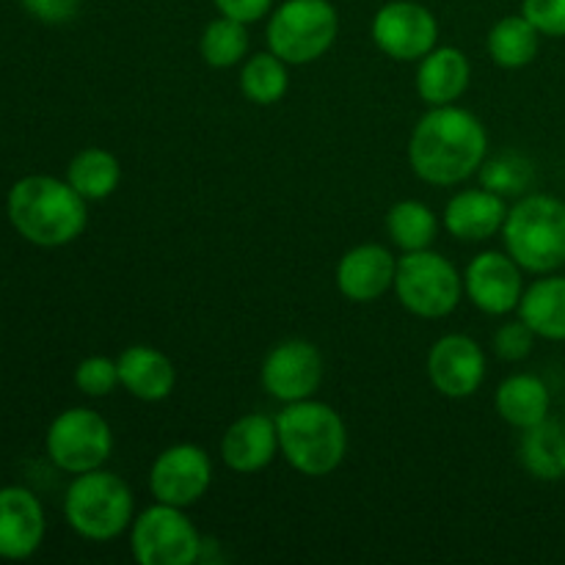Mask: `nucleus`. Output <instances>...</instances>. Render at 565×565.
I'll return each mask as SVG.
<instances>
[{"instance_id":"f8f14e48","label":"nucleus","mask_w":565,"mask_h":565,"mask_svg":"<svg viewBox=\"0 0 565 565\" xmlns=\"http://www.w3.org/2000/svg\"><path fill=\"white\" fill-rule=\"evenodd\" d=\"M263 390L281 403L315 397L323 384V353L307 340H285L274 345L259 370Z\"/></svg>"},{"instance_id":"2f4dec72","label":"nucleus","mask_w":565,"mask_h":565,"mask_svg":"<svg viewBox=\"0 0 565 565\" xmlns=\"http://www.w3.org/2000/svg\"><path fill=\"white\" fill-rule=\"evenodd\" d=\"M522 14L541 31V36L565 39V0H522Z\"/></svg>"},{"instance_id":"39448f33","label":"nucleus","mask_w":565,"mask_h":565,"mask_svg":"<svg viewBox=\"0 0 565 565\" xmlns=\"http://www.w3.org/2000/svg\"><path fill=\"white\" fill-rule=\"evenodd\" d=\"M136 500L125 480L103 467L75 475L64 494V519L81 539L114 541L130 530Z\"/></svg>"},{"instance_id":"1a4fd4ad","label":"nucleus","mask_w":565,"mask_h":565,"mask_svg":"<svg viewBox=\"0 0 565 565\" xmlns=\"http://www.w3.org/2000/svg\"><path fill=\"white\" fill-rule=\"evenodd\" d=\"M44 450L61 472H92L103 467L114 452V430L108 419L92 408H66L50 423Z\"/></svg>"},{"instance_id":"2eb2a0df","label":"nucleus","mask_w":565,"mask_h":565,"mask_svg":"<svg viewBox=\"0 0 565 565\" xmlns=\"http://www.w3.org/2000/svg\"><path fill=\"white\" fill-rule=\"evenodd\" d=\"M44 508L25 486L0 489V557L28 561L44 541Z\"/></svg>"},{"instance_id":"20e7f679","label":"nucleus","mask_w":565,"mask_h":565,"mask_svg":"<svg viewBox=\"0 0 565 565\" xmlns=\"http://www.w3.org/2000/svg\"><path fill=\"white\" fill-rule=\"evenodd\" d=\"M500 235L522 270L555 274L565 265V202L550 193H527L508 210Z\"/></svg>"},{"instance_id":"aec40b11","label":"nucleus","mask_w":565,"mask_h":565,"mask_svg":"<svg viewBox=\"0 0 565 565\" xmlns=\"http://www.w3.org/2000/svg\"><path fill=\"white\" fill-rule=\"evenodd\" d=\"M472 77L469 58L458 47H434L417 66V86L419 99L430 108L439 105H452L463 97Z\"/></svg>"},{"instance_id":"9d476101","label":"nucleus","mask_w":565,"mask_h":565,"mask_svg":"<svg viewBox=\"0 0 565 565\" xmlns=\"http://www.w3.org/2000/svg\"><path fill=\"white\" fill-rule=\"evenodd\" d=\"M375 47L395 61H419L439 42V22L417 0H390L373 17Z\"/></svg>"},{"instance_id":"4be33fe9","label":"nucleus","mask_w":565,"mask_h":565,"mask_svg":"<svg viewBox=\"0 0 565 565\" xmlns=\"http://www.w3.org/2000/svg\"><path fill=\"white\" fill-rule=\"evenodd\" d=\"M516 312L535 331V337L565 342V276L544 274V279L524 287Z\"/></svg>"},{"instance_id":"72a5a7b5","label":"nucleus","mask_w":565,"mask_h":565,"mask_svg":"<svg viewBox=\"0 0 565 565\" xmlns=\"http://www.w3.org/2000/svg\"><path fill=\"white\" fill-rule=\"evenodd\" d=\"M213 6L218 9V14L232 17L243 25H252V22H259L265 14H270L274 0H213Z\"/></svg>"},{"instance_id":"7ed1b4c3","label":"nucleus","mask_w":565,"mask_h":565,"mask_svg":"<svg viewBox=\"0 0 565 565\" xmlns=\"http://www.w3.org/2000/svg\"><path fill=\"white\" fill-rule=\"evenodd\" d=\"M279 452L296 472L307 478H326L342 463L348 452V430L340 414L315 397L285 403L276 414Z\"/></svg>"},{"instance_id":"9b49d317","label":"nucleus","mask_w":565,"mask_h":565,"mask_svg":"<svg viewBox=\"0 0 565 565\" xmlns=\"http://www.w3.org/2000/svg\"><path fill=\"white\" fill-rule=\"evenodd\" d=\"M213 483V461L196 445H171L160 452L149 469V491L158 502L191 508L207 494Z\"/></svg>"},{"instance_id":"ddd939ff","label":"nucleus","mask_w":565,"mask_h":565,"mask_svg":"<svg viewBox=\"0 0 565 565\" xmlns=\"http://www.w3.org/2000/svg\"><path fill=\"white\" fill-rule=\"evenodd\" d=\"M463 292L486 315L513 312L524 296L522 265L508 252H483L463 270Z\"/></svg>"},{"instance_id":"f257e3e1","label":"nucleus","mask_w":565,"mask_h":565,"mask_svg":"<svg viewBox=\"0 0 565 565\" xmlns=\"http://www.w3.org/2000/svg\"><path fill=\"white\" fill-rule=\"evenodd\" d=\"M486 152L483 121L458 105L430 108L408 138V166L428 185H458L483 166Z\"/></svg>"},{"instance_id":"cd10ccee","label":"nucleus","mask_w":565,"mask_h":565,"mask_svg":"<svg viewBox=\"0 0 565 565\" xmlns=\"http://www.w3.org/2000/svg\"><path fill=\"white\" fill-rule=\"evenodd\" d=\"M199 53H202L204 64L213 70H232L241 64L248 53V31L243 22L232 20V17H215L207 22L199 39Z\"/></svg>"},{"instance_id":"0eeeda50","label":"nucleus","mask_w":565,"mask_h":565,"mask_svg":"<svg viewBox=\"0 0 565 565\" xmlns=\"http://www.w3.org/2000/svg\"><path fill=\"white\" fill-rule=\"evenodd\" d=\"M395 296L417 318H447L461 303L463 276L450 259L430 248L406 252L397 259Z\"/></svg>"},{"instance_id":"7c9ffc66","label":"nucleus","mask_w":565,"mask_h":565,"mask_svg":"<svg viewBox=\"0 0 565 565\" xmlns=\"http://www.w3.org/2000/svg\"><path fill=\"white\" fill-rule=\"evenodd\" d=\"M535 331L522 318L513 323H502L494 334V353L502 362H522L533 353Z\"/></svg>"},{"instance_id":"f03ea898","label":"nucleus","mask_w":565,"mask_h":565,"mask_svg":"<svg viewBox=\"0 0 565 565\" xmlns=\"http://www.w3.org/2000/svg\"><path fill=\"white\" fill-rule=\"evenodd\" d=\"M6 213L17 235L39 248L66 246L88 224L86 199L70 182L50 174L17 180L6 199Z\"/></svg>"},{"instance_id":"b1692460","label":"nucleus","mask_w":565,"mask_h":565,"mask_svg":"<svg viewBox=\"0 0 565 565\" xmlns=\"http://www.w3.org/2000/svg\"><path fill=\"white\" fill-rule=\"evenodd\" d=\"M541 47V31L524 14L502 17L489 31V55L502 70L533 64Z\"/></svg>"},{"instance_id":"5701e85b","label":"nucleus","mask_w":565,"mask_h":565,"mask_svg":"<svg viewBox=\"0 0 565 565\" xmlns=\"http://www.w3.org/2000/svg\"><path fill=\"white\" fill-rule=\"evenodd\" d=\"M519 461L535 480L544 483L565 480V425L546 417L544 423L522 430Z\"/></svg>"},{"instance_id":"a211bd4d","label":"nucleus","mask_w":565,"mask_h":565,"mask_svg":"<svg viewBox=\"0 0 565 565\" xmlns=\"http://www.w3.org/2000/svg\"><path fill=\"white\" fill-rule=\"evenodd\" d=\"M508 218L505 196L489 191V188H475V191H461L447 202L445 207V230L456 241L480 243L500 235L502 224Z\"/></svg>"},{"instance_id":"473e14b6","label":"nucleus","mask_w":565,"mask_h":565,"mask_svg":"<svg viewBox=\"0 0 565 565\" xmlns=\"http://www.w3.org/2000/svg\"><path fill=\"white\" fill-rule=\"evenodd\" d=\"M20 3L33 20L47 22V25L70 22L77 14V9H81V0H20Z\"/></svg>"},{"instance_id":"c85d7f7f","label":"nucleus","mask_w":565,"mask_h":565,"mask_svg":"<svg viewBox=\"0 0 565 565\" xmlns=\"http://www.w3.org/2000/svg\"><path fill=\"white\" fill-rule=\"evenodd\" d=\"M480 180H483V188L500 193V196H519L533 185V166L522 154L508 152L500 158L483 160Z\"/></svg>"},{"instance_id":"bb28decb","label":"nucleus","mask_w":565,"mask_h":565,"mask_svg":"<svg viewBox=\"0 0 565 565\" xmlns=\"http://www.w3.org/2000/svg\"><path fill=\"white\" fill-rule=\"evenodd\" d=\"M285 61L276 53H257L246 58L241 70V92L254 105H276L287 94L290 86V72Z\"/></svg>"},{"instance_id":"6e6552de","label":"nucleus","mask_w":565,"mask_h":565,"mask_svg":"<svg viewBox=\"0 0 565 565\" xmlns=\"http://www.w3.org/2000/svg\"><path fill=\"white\" fill-rule=\"evenodd\" d=\"M130 552L141 565H191L202 555V535L185 508L154 502L132 519Z\"/></svg>"},{"instance_id":"f3484780","label":"nucleus","mask_w":565,"mask_h":565,"mask_svg":"<svg viewBox=\"0 0 565 565\" xmlns=\"http://www.w3.org/2000/svg\"><path fill=\"white\" fill-rule=\"evenodd\" d=\"M279 456V428L268 414H243L221 439V461L237 475H254Z\"/></svg>"},{"instance_id":"6ab92c4d","label":"nucleus","mask_w":565,"mask_h":565,"mask_svg":"<svg viewBox=\"0 0 565 565\" xmlns=\"http://www.w3.org/2000/svg\"><path fill=\"white\" fill-rule=\"evenodd\" d=\"M119 384L143 403H158L174 392L177 367L163 351L152 345H130L116 359Z\"/></svg>"},{"instance_id":"4468645a","label":"nucleus","mask_w":565,"mask_h":565,"mask_svg":"<svg viewBox=\"0 0 565 565\" xmlns=\"http://www.w3.org/2000/svg\"><path fill=\"white\" fill-rule=\"evenodd\" d=\"M428 379L439 395L463 401L483 386L486 353L472 337L447 334L428 351Z\"/></svg>"},{"instance_id":"423d86ee","label":"nucleus","mask_w":565,"mask_h":565,"mask_svg":"<svg viewBox=\"0 0 565 565\" xmlns=\"http://www.w3.org/2000/svg\"><path fill=\"white\" fill-rule=\"evenodd\" d=\"M337 33H340V14L331 0H285L270 11L265 28L270 53L290 66L323 58L337 42Z\"/></svg>"},{"instance_id":"393cba45","label":"nucleus","mask_w":565,"mask_h":565,"mask_svg":"<svg viewBox=\"0 0 565 565\" xmlns=\"http://www.w3.org/2000/svg\"><path fill=\"white\" fill-rule=\"evenodd\" d=\"M66 182L86 202H103V199H108L119 188L121 166L108 149L86 147L66 166Z\"/></svg>"},{"instance_id":"dca6fc26","label":"nucleus","mask_w":565,"mask_h":565,"mask_svg":"<svg viewBox=\"0 0 565 565\" xmlns=\"http://www.w3.org/2000/svg\"><path fill=\"white\" fill-rule=\"evenodd\" d=\"M397 259L381 243L348 248L337 265V287L353 303H373L395 287Z\"/></svg>"},{"instance_id":"a878e982","label":"nucleus","mask_w":565,"mask_h":565,"mask_svg":"<svg viewBox=\"0 0 565 565\" xmlns=\"http://www.w3.org/2000/svg\"><path fill=\"white\" fill-rule=\"evenodd\" d=\"M386 235L401 252H423L439 235V218L425 202L406 199L392 204L386 213Z\"/></svg>"},{"instance_id":"c756f323","label":"nucleus","mask_w":565,"mask_h":565,"mask_svg":"<svg viewBox=\"0 0 565 565\" xmlns=\"http://www.w3.org/2000/svg\"><path fill=\"white\" fill-rule=\"evenodd\" d=\"M75 386L86 397H108L119 384V364L108 356H86L75 367Z\"/></svg>"},{"instance_id":"412c9836","label":"nucleus","mask_w":565,"mask_h":565,"mask_svg":"<svg viewBox=\"0 0 565 565\" xmlns=\"http://www.w3.org/2000/svg\"><path fill=\"white\" fill-rule=\"evenodd\" d=\"M550 386L533 373L508 375L494 392V408L511 428L527 430L550 417Z\"/></svg>"}]
</instances>
